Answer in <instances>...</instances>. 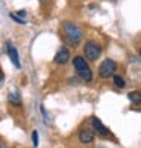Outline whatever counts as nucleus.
<instances>
[{
  "label": "nucleus",
  "instance_id": "f257e3e1",
  "mask_svg": "<svg viewBox=\"0 0 141 148\" xmlns=\"http://www.w3.org/2000/svg\"><path fill=\"white\" fill-rule=\"evenodd\" d=\"M64 41L71 47H76L82 41V30L79 29V26L68 21L64 23Z\"/></svg>",
  "mask_w": 141,
  "mask_h": 148
},
{
  "label": "nucleus",
  "instance_id": "f03ea898",
  "mask_svg": "<svg viewBox=\"0 0 141 148\" xmlns=\"http://www.w3.org/2000/svg\"><path fill=\"white\" fill-rule=\"evenodd\" d=\"M117 70V64L112 59H105L99 66V76L102 79H108L109 76H112Z\"/></svg>",
  "mask_w": 141,
  "mask_h": 148
},
{
  "label": "nucleus",
  "instance_id": "7ed1b4c3",
  "mask_svg": "<svg viewBox=\"0 0 141 148\" xmlns=\"http://www.w3.org/2000/svg\"><path fill=\"white\" fill-rule=\"evenodd\" d=\"M84 51H85V58L88 60H96L102 53V47L94 41H88L84 47Z\"/></svg>",
  "mask_w": 141,
  "mask_h": 148
},
{
  "label": "nucleus",
  "instance_id": "20e7f679",
  "mask_svg": "<svg viewBox=\"0 0 141 148\" xmlns=\"http://www.w3.org/2000/svg\"><path fill=\"white\" fill-rule=\"evenodd\" d=\"M68 59H70V51H68V49H67V47H61L53 60H55V64H58V65H64V64L68 62Z\"/></svg>",
  "mask_w": 141,
  "mask_h": 148
},
{
  "label": "nucleus",
  "instance_id": "39448f33",
  "mask_svg": "<svg viewBox=\"0 0 141 148\" xmlns=\"http://www.w3.org/2000/svg\"><path fill=\"white\" fill-rule=\"evenodd\" d=\"M91 124H93V127H94V130L97 132V134H100V136L106 138V136H109V134H111V132L103 125V123H102L99 118H93V119H91Z\"/></svg>",
  "mask_w": 141,
  "mask_h": 148
},
{
  "label": "nucleus",
  "instance_id": "423d86ee",
  "mask_svg": "<svg viewBox=\"0 0 141 148\" xmlns=\"http://www.w3.org/2000/svg\"><path fill=\"white\" fill-rule=\"evenodd\" d=\"M6 49H8V55H9V59L12 60V64H14L17 68H20L21 66V64H20V58H18V51L14 45H12L11 42L6 44Z\"/></svg>",
  "mask_w": 141,
  "mask_h": 148
},
{
  "label": "nucleus",
  "instance_id": "0eeeda50",
  "mask_svg": "<svg viewBox=\"0 0 141 148\" xmlns=\"http://www.w3.org/2000/svg\"><path fill=\"white\" fill-rule=\"evenodd\" d=\"M77 136H79V140L82 144H91L94 140V133L91 130H88V129H82L79 132Z\"/></svg>",
  "mask_w": 141,
  "mask_h": 148
},
{
  "label": "nucleus",
  "instance_id": "6e6552de",
  "mask_svg": "<svg viewBox=\"0 0 141 148\" xmlns=\"http://www.w3.org/2000/svg\"><path fill=\"white\" fill-rule=\"evenodd\" d=\"M73 66L76 68V71H80V70L88 68V64L85 62V58H82V56H76L75 59H73Z\"/></svg>",
  "mask_w": 141,
  "mask_h": 148
},
{
  "label": "nucleus",
  "instance_id": "1a4fd4ad",
  "mask_svg": "<svg viewBox=\"0 0 141 148\" xmlns=\"http://www.w3.org/2000/svg\"><path fill=\"white\" fill-rule=\"evenodd\" d=\"M77 73V76L82 79V80H85V82H91L93 80V71L90 70V66L88 68H85V70H80V71H76Z\"/></svg>",
  "mask_w": 141,
  "mask_h": 148
},
{
  "label": "nucleus",
  "instance_id": "9d476101",
  "mask_svg": "<svg viewBox=\"0 0 141 148\" xmlns=\"http://www.w3.org/2000/svg\"><path fill=\"white\" fill-rule=\"evenodd\" d=\"M8 98H9V103L12 106H21V98H20L18 92H11L8 95Z\"/></svg>",
  "mask_w": 141,
  "mask_h": 148
},
{
  "label": "nucleus",
  "instance_id": "9b49d317",
  "mask_svg": "<svg viewBox=\"0 0 141 148\" xmlns=\"http://www.w3.org/2000/svg\"><path fill=\"white\" fill-rule=\"evenodd\" d=\"M114 85H115L117 88L123 89L124 86H126V82H124V79L122 76H114Z\"/></svg>",
  "mask_w": 141,
  "mask_h": 148
},
{
  "label": "nucleus",
  "instance_id": "f8f14e48",
  "mask_svg": "<svg viewBox=\"0 0 141 148\" xmlns=\"http://www.w3.org/2000/svg\"><path fill=\"white\" fill-rule=\"evenodd\" d=\"M129 100L131 101H133V103H140V98H141V95H140V92L138 91H132V92H129Z\"/></svg>",
  "mask_w": 141,
  "mask_h": 148
},
{
  "label": "nucleus",
  "instance_id": "ddd939ff",
  "mask_svg": "<svg viewBox=\"0 0 141 148\" xmlns=\"http://www.w3.org/2000/svg\"><path fill=\"white\" fill-rule=\"evenodd\" d=\"M9 17H11V20H14V21H17L18 24H24V23H26V20L20 18L18 15H15V14H14V12H11V14H9Z\"/></svg>",
  "mask_w": 141,
  "mask_h": 148
},
{
  "label": "nucleus",
  "instance_id": "4468645a",
  "mask_svg": "<svg viewBox=\"0 0 141 148\" xmlns=\"http://www.w3.org/2000/svg\"><path fill=\"white\" fill-rule=\"evenodd\" d=\"M32 142H33V147H38V132L37 130H33L32 132Z\"/></svg>",
  "mask_w": 141,
  "mask_h": 148
},
{
  "label": "nucleus",
  "instance_id": "2eb2a0df",
  "mask_svg": "<svg viewBox=\"0 0 141 148\" xmlns=\"http://www.w3.org/2000/svg\"><path fill=\"white\" fill-rule=\"evenodd\" d=\"M15 15H18L20 18H23V20H26L24 17H26V11H18V12H14Z\"/></svg>",
  "mask_w": 141,
  "mask_h": 148
},
{
  "label": "nucleus",
  "instance_id": "dca6fc26",
  "mask_svg": "<svg viewBox=\"0 0 141 148\" xmlns=\"http://www.w3.org/2000/svg\"><path fill=\"white\" fill-rule=\"evenodd\" d=\"M3 79H5V76H3V73H2V70H0V83L3 82Z\"/></svg>",
  "mask_w": 141,
  "mask_h": 148
},
{
  "label": "nucleus",
  "instance_id": "f3484780",
  "mask_svg": "<svg viewBox=\"0 0 141 148\" xmlns=\"http://www.w3.org/2000/svg\"><path fill=\"white\" fill-rule=\"evenodd\" d=\"M0 148H2V145H0Z\"/></svg>",
  "mask_w": 141,
  "mask_h": 148
}]
</instances>
